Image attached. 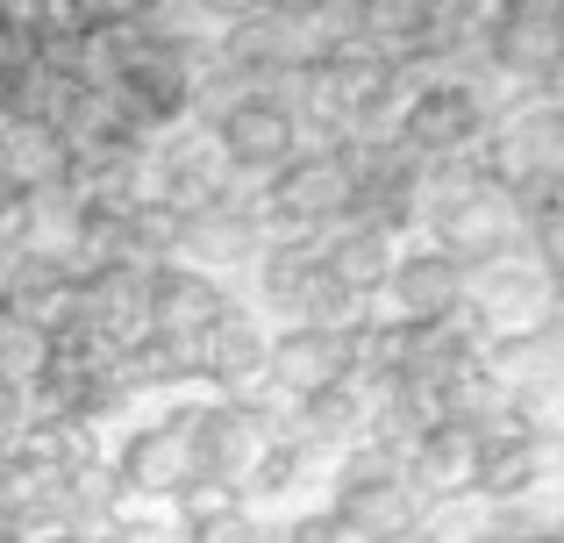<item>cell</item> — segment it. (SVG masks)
<instances>
[{
    "label": "cell",
    "mask_w": 564,
    "mask_h": 543,
    "mask_svg": "<svg viewBox=\"0 0 564 543\" xmlns=\"http://www.w3.org/2000/svg\"><path fill=\"white\" fill-rule=\"evenodd\" d=\"M0 180H8L14 194L72 186V151H65V129H22V122H0Z\"/></svg>",
    "instance_id": "18"
},
{
    "label": "cell",
    "mask_w": 564,
    "mask_h": 543,
    "mask_svg": "<svg viewBox=\"0 0 564 543\" xmlns=\"http://www.w3.org/2000/svg\"><path fill=\"white\" fill-rule=\"evenodd\" d=\"M264 350H272L264 322L250 315L243 301H229L215 322H207V336H200V379H215L221 401H243V393L264 387Z\"/></svg>",
    "instance_id": "15"
},
{
    "label": "cell",
    "mask_w": 564,
    "mask_h": 543,
    "mask_svg": "<svg viewBox=\"0 0 564 543\" xmlns=\"http://www.w3.org/2000/svg\"><path fill=\"white\" fill-rule=\"evenodd\" d=\"M315 265L322 279H329L344 301H379L386 293V279H393L400 265V243L393 237H379V229H365V222H344V229H329V237L315 243Z\"/></svg>",
    "instance_id": "17"
},
{
    "label": "cell",
    "mask_w": 564,
    "mask_h": 543,
    "mask_svg": "<svg viewBox=\"0 0 564 543\" xmlns=\"http://www.w3.org/2000/svg\"><path fill=\"white\" fill-rule=\"evenodd\" d=\"M486 65L508 79L536 86L543 72L564 65V0H508L486 14Z\"/></svg>",
    "instance_id": "11"
},
{
    "label": "cell",
    "mask_w": 564,
    "mask_h": 543,
    "mask_svg": "<svg viewBox=\"0 0 564 543\" xmlns=\"http://www.w3.org/2000/svg\"><path fill=\"white\" fill-rule=\"evenodd\" d=\"M522 543H564V536H557V530H529Z\"/></svg>",
    "instance_id": "25"
},
{
    "label": "cell",
    "mask_w": 564,
    "mask_h": 543,
    "mask_svg": "<svg viewBox=\"0 0 564 543\" xmlns=\"http://www.w3.org/2000/svg\"><path fill=\"white\" fill-rule=\"evenodd\" d=\"M465 279H471V265H457L451 251H436V243L400 251L393 279H386L393 322H414V329H429V322H457V315H465Z\"/></svg>",
    "instance_id": "14"
},
{
    "label": "cell",
    "mask_w": 564,
    "mask_h": 543,
    "mask_svg": "<svg viewBox=\"0 0 564 543\" xmlns=\"http://www.w3.org/2000/svg\"><path fill=\"white\" fill-rule=\"evenodd\" d=\"M79 329L115 350L151 344V272L129 265V258L79 272Z\"/></svg>",
    "instance_id": "12"
},
{
    "label": "cell",
    "mask_w": 564,
    "mask_h": 543,
    "mask_svg": "<svg viewBox=\"0 0 564 543\" xmlns=\"http://www.w3.org/2000/svg\"><path fill=\"white\" fill-rule=\"evenodd\" d=\"M529 208L479 172V158H443L422 165V229L436 251H451L457 265H486L500 251H522Z\"/></svg>",
    "instance_id": "1"
},
{
    "label": "cell",
    "mask_w": 564,
    "mask_h": 543,
    "mask_svg": "<svg viewBox=\"0 0 564 543\" xmlns=\"http://www.w3.org/2000/svg\"><path fill=\"white\" fill-rule=\"evenodd\" d=\"M557 436L529 415H500L494 430H479V501L508 508L522 493L551 487V465H557Z\"/></svg>",
    "instance_id": "10"
},
{
    "label": "cell",
    "mask_w": 564,
    "mask_h": 543,
    "mask_svg": "<svg viewBox=\"0 0 564 543\" xmlns=\"http://www.w3.org/2000/svg\"><path fill=\"white\" fill-rule=\"evenodd\" d=\"M400 473H408V487L422 493V508L479 501V430H465V422H429V430L408 444Z\"/></svg>",
    "instance_id": "13"
},
{
    "label": "cell",
    "mask_w": 564,
    "mask_h": 543,
    "mask_svg": "<svg viewBox=\"0 0 564 543\" xmlns=\"http://www.w3.org/2000/svg\"><path fill=\"white\" fill-rule=\"evenodd\" d=\"M86 543H115V536H108V530H100V536H86Z\"/></svg>",
    "instance_id": "27"
},
{
    "label": "cell",
    "mask_w": 564,
    "mask_h": 543,
    "mask_svg": "<svg viewBox=\"0 0 564 543\" xmlns=\"http://www.w3.org/2000/svg\"><path fill=\"white\" fill-rule=\"evenodd\" d=\"M193 430H200V408H165V415H151L143 430L122 436V450H115L108 465H115L129 501H172L186 479H200V444H193Z\"/></svg>",
    "instance_id": "5"
},
{
    "label": "cell",
    "mask_w": 564,
    "mask_h": 543,
    "mask_svg": "<svg viewBox=\"0 0 564 543\" xmlns=\"http://www.w3.org/2000/svg\"><path fill=\"white\" fill-rule=\"evenodd\" d=\"M186 543H264V522H258V508H229V515H215V522H200V530H186Z\"/></svg>",
    "instance_id": "22"
},
{
    "label": "cell",
    "mask_w": 564,
    "mask_h": 543,
    "mask_svg": "<svg viewBox=\"0 0 564 543\" xmlns=\"http://www.w3.org/2000/svg\"><path fill=\"white\" fill-rule=\"evenodd\" d=\"M264 251V222H258V194L250 200H221V208H200L186 215L180 229V265L221 279L229 265H250Z\"/></svg>",
    "instance_id": "16"
},
{
    "label": "cell",
    "mask_w": 564,
    "mask_h": 543,
    "mask_svg": "<svg viewBox=\"0 0 564 543\" xmlns=\"http://www.w3.org/2000/svg\"><path fill=\"white\" fill-rule=\"evenodd\" d=\"M365 322V315H358ZM358 322L350 329H307V322H286L264 350V387L279 401H307L322 387H344L358 372Z\"/></svg>",
    "instance_id": "9"
},
{
    "label": "cell",
    "mask_w": 564,
    "mask_h": 543,
    "mask_svg": "<svg viewBox=\"0 0 564 543\" xmlns=\"http://www.w3.org/2000/svg\"><path fill=\"white\" fill-rule=\"evenodd\" d=\"M315 243H264L258 251V293L264 307H279V315L293 322V307H301V293L315 286Z\"/></svg>",
    "instance_id": "20"
},
{
    "label": "cell",
    "mask_w": 564,
    "mask_h": 543,
    "mask_svg": "<svg viewBox=\"0 0 564 543\" xmlns=\"http://www.w3.org/2000/svg\"><path fill=\"white\" fill-rule=\"evenodd\" d=\"M172 508H180V530H200V522H215V515H229V508H243V493L200 473V479H186V487L172 493Z\"/></svg>",
    "instance_id": "21"
},
{
    "label": "cell",
    "mask_w": 564,
    "mask_h": 543,
    "mask_svg": "<svg viewBox=\"0 0 564 543\" xmlns=\"http://www.w3.org/2000/svg\"><path fill=\"white\" fill-rule=\"evenodd\" d=\"M229 301L236 293L221 286V279L193 272V265H180V258L151 272V344L180 365V379L200 372V336H207V322H215Z\"/></svg>",
    "instance_id": "8"
},
{
    "label": "cell",
    "mask_w": 564,
    "mask_h": 543,
    "mask_svg": "<svg viewBox=\"0 0 564 543\" xmlns=\"http://www.w3.org/2000/svg\"><path fill=\"white\" fill-rule=\"evenodd\" d=\"M329 515L365 543H414L422 522H429V508H422V493L408 487V473H400V458L386 444H350L344 458H336Z\"/></svg>",
    "instance_id": "2"
},
{
    "label": "cell",
    "mask_w": 564,
    "mask_h": 543,
    "mask_svg": "<svg viewBox=\"0 0 564 543\" xmlns=\"http://www.w3.org/2000/svg\"><path fill=\"white\" fill-rule=\"evenodd\" d=\"M0 543H29V536H14V530H0Z\"/></svg>",
    "instance_id": "26"
},
{
    "label": "cell",
    "mask_w": 564,
    "mask_h": 543,
    "mask_svg": "<svg viewBox=\"0 0 564 543\" xmlns=\"http://www.w3.org/2000/svg\"><path fill=\"white\" fill-rule=\"evenodd\" d=\"M465 543H522V536H514V530H471Z\"/></svg>",
    "instance_id": "24"
},
{
    "label": "cell",
    "mask_w": 564,
    "mask_h": 543,
    "mask_svg": "<svg viewBox=\"0 0 564 543\" xmlns=\"http://www.w3.org/2000/svg\"><path fill=\"white\" fill-rule=\"evenodd\" d=\"M286 422H293V401H279L272 387L243 393V401H207L200 430H193V444H200V473L221 479V487H236V493H250V479L264 473L272 444L286 436Z\"/></svg>",
    "instance_id": "3"
},
{
    "label": "cell",
    "mask_w": 564,
    "mask_h": 543,
    "mask_svg": "<svg viewBox=\"0 0 564 543\" xmlns=\"http://www.w3.org/2000/svg\"><path fill=\"white\" fill-rule=\"evenodd\" d=\"M180 229H186L180 208H165L158 194H143L137 208H129V222H122V258H129V265H143V272L172 265V258H180Z\"/></svg>",
    "instance_id": "19"
},
{
    "label": "cell",
    "mask_w": 564,
    "mask_h": 543,
    "mask_svg": "<svg viewBox=\"0 0 564 543\" xmlns=\"http://www.w3.org/2000/svg\"><path fill=\"white\" fill-rule=\"evenodd\" d=\"M543 307H551V279L529 251H500L486 265H471L465 279V322L479 329V344H500V336H536Z\"/></svg>",
    "instance_id": "7"
},
{
    "label": "cell",
    "mask_w": 564,
    "mask_h": 543,
    "mask_svg": "<svg viewBox=\"0 0 564 543\" xmlns=\"http://www.w3.org/2000/svg\"><path fill=\"white\" fill-rule=\"evenodd\" d=\"M486 108L471 100V86L457 72H436V79H400V108H393V143L422 165H443V158H479L486 143Z\"/></svg>",
    "instance_id": "4"
},
{
    "label": "cell",
    "mask_w": 564,
    "mask_h": 543,
    "mask_svg": "<svg viewBox=\"0 0 564 543\" xmlns=\"http://www.w3.org/2000/svg\"><path fill=\"white\" fill-rule=\"evenodd\" d=\"M207 137H215L221 165L236 172V180L264 186L272 172H286L293 158H301V122H293L286 94H243L229 100V108L207 122Z\"/></svg>",
    "instance_id": "6"
},
{
    "label": "cell",
    "mask_w": 564,
    "mask_h": 543,
    "mask_svg": "<svg viewBox=\"0 0 564 543\" xmlns=\"http://www.w3.org/2000/svg\"><path fill=\"white\" fill-rule=\"evenodd\" d=\"M108 536H115V543H186L180 522H143V515H122Z\"/></svg>",
    "instance_id": "23"
}]
</instances>
